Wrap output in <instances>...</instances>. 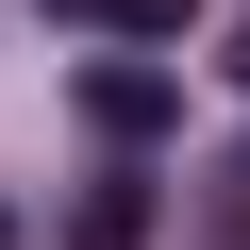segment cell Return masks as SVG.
<instances>
[{"mask_svg":"<svg viewBox=\"0 0 250 250\" xmlns=\"http://www.w3.org/2000/svg\"><path fill=\"white\" fill-rule=\"evenodd\" d=\"M167 117H184V83H167L150 50H100V67H83V134L134 150V134H167Z\"/></svg>","mask_w":250,"mask_h":250,"instance_id":"6da1fadb","label":"cell"},{"mask_svg":"<svg viewBox=\"0 0 250 250\" xmlns=\"http://www.w3.org/2000/svg\"><path fill=\"white\" fill-rule=\"evenodd\" d=\"M67 233H83V250H134V233H150V184H83Z\"/></svg>","mask_w":250,"mask_h":250,"instance_id":"7a4b0ae2","label":"cell"},{"mask_svg":"<svg viewBox=\"0 0 250 250\" xmlns=\"http://www.w3.org/2000/svg\"><path fill=\"white\" fill-rule=\"evenodd\" d=\"M100 17H117V34H184L200 0H100Z\"/></svg>","mask_w":250,"mask_h":250,"instance_id":"3957f363","label":"cell"},{"mask_svg":"<svg viewBox=\"0 0 250 250\" xmlns=\"http://www.w3.org/2000/svg\"><path fill=\"white\" fill-rule=\"evenodd\" d=\"M217 217H233V233H250V167H233V184H217Z\"/></svg>","mask_w":250,"mask_h":250,"instance_id":"277c9868","label":"cell"},{"mask_svg":"<svg viewBox=\"0 0 250 250\" xmlns=\"http://www.w3.org/2000/svg\"><path fill=\"white\" fill-rule=\"evenodd\" d=\"M217 67H233V83H250V17H233V50H217Z\"/></svg>","mask_w":250,"mask_h":250,"instance_id":"5b68a950","label":"cell"},{"mask_svg":"<svg viewBox=\"0 0 250 250\" xmlns=\"http://www.w3.org/2000/svg\"><path fill=\"white\" fill-rule=\"evenodd\" d=\"M50 17H100V0H50Z\"/></svg>","mask_w":250,"mask_h":250,"instance_id":"8992f818","label":"cell"},{"mask_svg":"<svg viewBox=\"0 0 250 250\" xmlns=\"http://www.w3.org/2000/svg\"><path fill=\"white\" fill-rule=\"evenodd\" d=\"M0 250H17V217H0Z\"/></svg>","mask_w":250,"mask_h":250,"instance_id":"52a82bcc","label":"cell"}]
</instances>
